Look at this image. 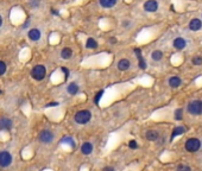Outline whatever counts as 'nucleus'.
I'll return each mask as SVG.
<instances>
[{"label":"nucleus","instance_id":"nucleus-13","mask_svg":"<svg viewBox=\"0 0 202 171\" xmlns=\"http://www.w3.org/2000/svg\"><path fill=\"white\" fill-rule=\"evenodd\" d=\"M81 152L83 155H91L93 152V145L88 142H83L82 146H81Z\"/></svg>","mask_w":202,"mask_h":171},{"label":"nucleus","instance_id":"nucleus-37","mask_svg":"<svg viewBox=\"0 0 202 171\" xmlns=\"http://www.w3.org/2000/svg\"><path fill=\"white\" fill-rule=\"evenodd\" d=\"M51 12H53L54 14H56V15H58V12H56V11H55V8H53V10H51Z\"/></svg>","mask_w":202,"mask_h":171},{"label":"nucleus","instance_id":"nucleus-18","mask_svg":"<svg viewBox=\"0 0 202 171\" xmlns=\"http://www.w3.org/2000/svg\"><path fill=\"white\" fill-rule=\"evenodd\" d=\"M158 137H159V134H158V132H156V131H148V132H146V139H148V140H151V142L157 140Z\"/></svg>","mask_w":202,"mask_h":171},{"label":"nucleus","instance_id":"nucleus-2","mask_svg":"<svg viewBox=\"0 0 202 171\" xmlns=\"http://www.w3.org/2000/svg\"><path fill=\"white\" fill-rule=\"evenodd\" d=\"M188 112L191 115H201L202 114V101L195 100L188 105Z\"/></svg>","mask_w":202,"mask_h":171},{"label":"nucleus","instance_id":"nucleus-36","mask_svg":"<svg viewBox=\"0 0 202 171\" xmlns=\"http://www.w3.org/2000/svg\"><path fill=\"white\" fill-rule=\"evenodd\" d=\"M57 105H58L57 102H51V103H48L46 106H48V107H53V106H57Z\"/></svg>","mask_w":202,"mask_h":171},{"label":"nucleus","instance_id":"nucleus-28","mask_svg":"<svg viewBox=\"0 0 202 171\" xmlns=\"http://www.w3.org/2000/svg\"><path fill=\"white\" fill-rule=\"evenodd\" d=\"M176 171H191V169L187 165H178Z\"/></svg>","mask_w":202,"mask_h":171},{"label":"nucleus","instance_id":"nucleus-8","mask_svg":"<svg viewBox=\"0 0 202 171\" xmlns=\"http://www.w3.org/2000/svg\"><path fill=\"white\" fill-rule=\"evenodd\" d=\"M11 128H12V121L9 118H1L0 119V129L10 131Z\"/></svg>","mask_w":202,"mask_h":171},{"label":"nucleus","instance_id":"nucleus-34","mask_svg":"<svg viewBox=\"0 0 202 171\" xmlns=\"http://www.w3.org/2000/svg\"><path fill=\"white\" fill-rule=\"evenodd\" d=\"M109 42L112 43V44H115V43H117V38H115V37H111Z\"/></svg>","mask_w":202,"mask_h":171},{"label":"nucleus","instance_id":"nucleus-35","mask_svg":"<svg viewBox=\"0 0 202 171\" xmlns=\"http://www.w3.org/2000/svg\"><path fill=\"white\" fill-rule=\"evenodd\" d=\"M29 24H30V18H29V19H26V22H25V24H24V25H23V28H24V29H26L27 26H29Z\"/></svg>","mask_w":202,"mask_h":171},{"label":"nucleus","instance_id":"nucleus-9","mask_svg":"<svg viewBox=\"0 0 202 171\" xmlns=\"http://www.w3.org/2000/svg\"><path fill=\"white\" fill-rule=\"evenodd\" d=\"M131 67V62L127 59V58H122L118 62V69L120 71H125V70H128Z\"/></svg>","mask_w":202,"mask_h":171},{"label":"nucleus","instance_id":"nucleus-12","mask_svg":"<svg viewBox=\"0 0 202 171\" xmlns=\"http://www.w3.org/2000/svg\"><path fill=\"white\" fill-rule=\"evenodd\" d=\"M173 44H174V48H175L176 50H182V49H184V48H186L187 42H186V39H184V38L178 37V38H176L175 41H174Z\"/></svg>","mask_w":202,"mask_h":171},{"label":"nucleus","instance_id":"nucleus-7","mask_svg":"<svg viewBox=\"0 0 202 171\" xmlns=\"http://www.w3.org/2000/svg\"><path fill=\"white\" fill-rule=\"evenodd\" d=\"M158 8V2L156 0H148L144 4V10L146 12H156Z\"/></svg>","mask_w":202,"mask_h":171},{"label":"nucleus","instance_id":"nucleus-38","mask_svg":"<svg viewBox=\"0 0 202 171\" xmlns=\"http://www.w3.org/2000/svg\"><path fill=\"white\" fill-rule=\"evenodd\" d=\"M1 25H2V17L0 15V26H1Z\"/></svg>","mask_w":202,"mask_h":171},{"label":"nucleus","instance_id":"nucleus-6","mask_svg":"<svg viewBox=\"0 0 202 171\" xmlns=\"http://www.w3.org/2000/svg\"><path fill=\"white\" fill-rule=\"evenodd\" d=\"M54 138H55V136L51 131L44 129V131H42V132L39 133V140L42 142H44V144H49V142H51L53 140H54Z\"/></svg>","mask_w":202,"mask_h":171},{"label":"nucleus","instance_id":"nucleus-32","mask_svg":"<svg viewBox=\"0 0 202 171\" xmlns=\"http://www.w3.org/2000/svg\"><path fill=\"white\" fill-rule=\"evenodd\" d=\"M122 26H124V28H128V26H130V22H128V20H124V22H122Z\"/></svg>","mask_w":202,"mask_h":171},{"label":"nucleus","instance_id":"nucleus-15","mask_svg":"<svg viewBox=\"0 0 202 171\" xmlns=\"http://www.w3.org/2000/svg\"><path fill=\"white\" fill-rule=\"evenodd\" d=\"M79 90H80V87H79L77 83H75V82L69 83L67 87V92L70 94V95H75V94H77Z\"/></svg>","mask_w":202,"mask_h":171},{"label":"nucleus","instance_id":"nucleus-26","mask_svg":"<svg viewBox=\"0 0 202 171\" xmlns=\"http://www.w3.org/2000/svg\"><path fill=\"white\" fill-rule=\"evenodd\" d=\"M5 71H6V64H5V62L0 61V76H1V75H4V74H5Z\"/></svg>","mask_w":202,"mask_h":171},{"label":"nucleus","instance_id":"nucleus-30","mask_svg":"<svg viewBox=\"0 0 202 171\" xmlns=\"http://www.w3.org/2000/svg\"><path fill=\"white\" fill-rule=\"evenodd\" d=\"M128 146H130L131 149H137V147H138V144H137L135 140H131V142H128Z\"/></svg>","mask_w":202,"mask_h":171},{"label":"nucleus","instance_id":"nucleus-5","mask_svg":"<svg viewBox=\"0 0 202 171\" xmlns=\"http://www.w3.org/2000/svg\"><path fill=\"white\" fill-rule=\"evenodd\" d=\"M12 163V156L7 151H1L0 152V166L1 168H7Z\"/></svg>","mask_w":202,"mask_h":171},{"label":"nucleus","instance_id":"nucleus-3","mask_svg":"<svg viewBox=\"0 0 202 171\" xmlns=\"http://www.w3.org/2000/svg\"><path fill=\"white\" fill-rule=\"evenodd\" d=\"M45 74H46V70H45V67L43 65H35L31 70V76L37 81H42L45 77Z\"/></svg>","mask_w":202,"mask_h":171},{"label":"nucleus","instance_id":"nucleus-14","mask_svg":"<svg viewBox=\"0 0 202 171\" xmlns=\"http://www.w3.org/2000/svg\"><path fill=\"white\" fill-rule=\"evenodd\" d=\"M135 54L138 56L139 68H140V69H146V62H145V59H144L143 56H142V51H140V49H135Z\"/></svg>","mask_w":202,"mask_h":171},{"label":"nucleus","instance_id":"nucleus-11","mask_svg":"<svg viewBox=\"0 0 202 171\" xmlns=\"http://www.w3.org/2000/svg\"><path fill=\"white\" fill-rule=\"evenodd\" d=\"M27 36H29V38H30L31 41L36 42V41H38L40 38V31L38 29H31V30L29 31Z\"/></svg>","mask_w":202,"mask_h":171},{"label":"nucleus","instance_id":"nucleus-20","mask_svg":"<svg viewBox=\"0 0 202 171\" xmlns=\"http://www.w3.org/2000/svg\"><path fill=\"white\" fill-rule=\"evenodd\" d=\"M86 48L87 49H96L98 48V42L94 38H88L86 42Z\"/></svg>","mask_w":202,"mask_h":171},{"label":"nucleus","instance_id":"nucleus-25","mask_svg":"<svg viewBox=\"0 0 202 171\" xmlns=\"http://www.w3.org/2000/svg\"><path fill=\"white\" fill-rule=\"evenodd\" d=\"M29 4L31 7H38L40 5V0H30Z\"/></svg>","mask_w":202,"mask_h":171},{"label":"nucleus","instance_id":"nucleus-24","mask_svg":"<svg viewBox=\"0 0 202 171\" xmlns=\"http://www.w3.org/2000/svg\"><path fill=\"white\" fill-rule=\"evenodd\" d=\"M193 64H195V65H200V64H202V57L201 56L194 57V58H193Z\"/></svg>","mask_w":202,"mask_h":171},{"label":"nucleus","instance_id":"nucleus-27","mask_svg":"<svg viewBox=\"0 0 202 171\" xmlns=\"http://www.w3.org/2000/svg\"><path fill=\"white\" fill-rule=\"evenodd\" d=\"M102 94H104V90H100L96 95H95V98H94V102L95 103H99V101H100V99L102 98Z\"/></svg>","mask_w":202,"mask_h":171},{"label":"nucleus","instance_id":"nucleus-21","mask_svg":"<svg viewBox=\"0 0 202 171\" xmlns=\"http://www.w3.org/2000/svg\"><path fill=\"white\" fill-rule=\"evenodd\" d=\"M186 132V128L182 127V126H178V127H176L174 131H173V134H171V139H174L176 136H181V134H183Z\"/></svg>","mask_w":202,"mask_h":171},{"label":"nucleus","instance_id":"nucleus-29","mask_svg":"<svg viewBox=\"0 0 202 171\" xmlns=\"http://www.w3.org/2000/svg\"><path fill=\"white\" fill-rule=\"evenodd\" d=\"M63 142H67V144H69L71 147H75V142H74V140L70 138V137H67V138H64L63 139Z\"/></svg>","mask_w":202,"mask_h":171},{"label":"nucleus","instance_id":"nucleus-10","mask_svg":"<svg viewBox=\"0 0 202 171\" xmlns=\"http://www.w3.org/2000/svg\"><path fill=\"white\" fill-rule=\"evenodd\" d=\"M201 28H202V23L200 19L194 18V19L190 20V23H189V29H190L191 31H199Z\"/></svg>","mask_w":202,"mask_h":171},{"label":"nucleus","instance_id":"nucleus-22","mask_svg":"<svg viewBox=\"0 0 202 171\" xmlns=\"http://www.w3.org/2000/svg\"><path fill=\"white\" fill-rule=\"evenodd\" d=\"M162 57H163V52L161 50H155L152 54H151V58L153 61H161Z\"/></svg>","mask_w":202,"mask_h":171},{"label":"nucleus","instance_id":"nucleus-23","mask_svg":"<svg viewBox=\"0 0 202 171\" xmlns=\"http://www.w3.org/2000/svg\"><path fill=\"white\" fill-rule=\"evenodd\" d=\"M182 113H183V111H182L181 108L176 111L175 112V119L176 120H178V121H180V120H182V119H183V115H182Z\"/></svg>","mask_w":202,"mask_h":171},{"label":"nucleus","instance_id":"nucleus-31","mask_svg":"<svg viewBox=\"0 0 202 171\" xmlns=\"http://www.w3.org/2000/svg\"><path fill=\"white\" fill-rule=\"evenodd\" d=\"M62 71L64 72V75H66V79H68V77H69V74H70V72H69V70H68L66 67H62Z\"/></svg>","mask_w":202,"mask_h":171},{"label":"nucleus","instance_id":"nucleus-19","mask_svg":"<svg viewBox=\"0 0 202 171\" xmlns=\"http://www.w3.org/2000/svg\"><path fill=\"white\" fill-rule=\"evenodd\" d=\"M61 56L62 58H64V59H69L70 57L73 56V50L70 49V48H64L62 51H61Z\"/></svg>","mask_w":202,"mask_h":171},{"label":"nucleus","instance_id":"nucleus-4","mask_svg":"<svg viewBox=\"0 0 202 171\" xmlns=\"http://www.w3.org/2000/svg\"><path fill=\"white\" fill-rule=\"evenodd\" d=\"M201 146V142L196 138H190L186 142V150L189 152H196Z\"/></svg>","mask_w":202,"mask_h":171},{"label":"nucleus","instance_id":"nucleus-16","mask_svg":"<svg viewBox=\"0 0 202 171\" xmlns=\"http://www.w3.org/2000/svg\"><path fill=\"white\" fill-rule=\"evenodd\" d=\"M182 83V80L178 77V76H173V77H170L169 79V86L170 87H173V88H177V87H180Z\"/></svg>","mask_w":202,"mask_h":171},{"label":"nucleus","instance_id":"nucleus-17","mask_svg":"<svg viewBox=\"0 0 202 171\" xmlns=\"http://www.w3.org/2000/svg\"><path fill=\"white\" fill-rule=\"evenodd\" d=\"M99 2H100V5H101L102 7H105V8H111V7H113V6L118 2V0H99Z\"/></svg>","mask_w":202,"mask_h":171},{"label":"nucleus","instance_id":"nucleus-1","mask_svg":"<svg viewBox=\"0 0 202 171\" xmlns=\"http://www.w3.org/2000/svg\"><path fill=\"white\" fill-rule=\"evenodd\" d=\"M91 118H92V113H91L89 111L83 109V111H79L77 113L75 114L74 120H75L77 124H80V125H84V124H87V122L91 120Z\"/></svg>","mask_w":202,"mask_h":171},{"label":"nucleus","instance_id":"nucleus-33","mask_svg":"<svg viewBox=\"0 0 202 171\" xmlns=\"http://www.w3.org/2000/svg\"><path fill=\"white\" fill-rule=\"evenodd\" d=\"M102 171H114V169H113L112 166H106V168H104Z\"/></svg>","mask_w":202,"mask_h":171}]
</instances>
